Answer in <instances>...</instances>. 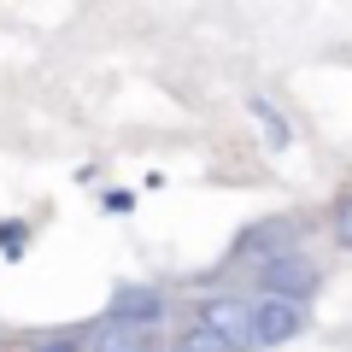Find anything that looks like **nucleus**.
I'll return each instance as SVG.
<instances>
[{
	"mask_svg": "<svg viewBox=\"0 0 352 352\" xmlns=\"http://www.w3.org/2000/svg\"><path fill=\"white\" fill-rule=\"evenodd\" d=\"M252 118H258V124H264V141H270V153H282V147H288V141H294V129L282 124V112H276V106H270V100H264V94H258V100H252Z\"/></svg>",
	"mask_w": 352,
	"mask_h": 352,
	"instance_id": "8",
	"label": "nucleus"
},
{
	"mask_svg": "<svg viewBox=\"0 0 352 352\" xmlns=\"http://www.w3.org/2000/svg\"><path fill=\"white\" fill-rule=\"evenodd\" d=\"M200 317L206 323L217 329V335L229 340V346H258V323H252V305H241V300H223V294H217V300H200Z\"/></svg>",
	"mask_w": 352,
	"mask_h": 352,
	"instance_id": "3",
	"label": "nucleus"
},
{
	"mask_svg": "<svg viewBox=\"0 0 352 352\" xmlns=\"http://www.w3.org/2000/svg\"><path fill=\"white\" fill-rule=\"evenodd\" d=\"M252 323H258V346H288V340L305 329V317H300V300L264 294V300L252 305Z\"/></svg>",
	"mask_w": 352,
	"mask_h": 352,
	"instance_id": "2",
	"label": "nucleus"
},
{
	"mask_svg": "<svg viewBox=\"0 0 352 352\" xmlns=\"http://www.w3.org/2000/svg\"><path fill=\"white\" fill-rule=\"evenodd\" d=\"M100 206H106V212H129V206H135V194H124V188H112V194H106Z\"/></svg>",
	"mask_w": 352,
	"mask_h": 352,
	"instance_id": "12",
	"label": "nucleus"
},
{
	"mask_svg": "<svg viewBox=\"0 0 352 352\" xmlns=\"http://www.w3.org/2000/svg\"><path fill=\"white\" fill-rule=\"evenodd\" d=\"M335 241L352 247V194H340V206H335Z\"/></svg>",
	"mask_w": 352,
	"mask_h": 352,
	"instance_id": "10",
	"label": "nucleus"
},
{
	"mask_svg": "<svg viewBox=\"0 0 352 352\" xmlns=\"http://www.w3.org/2000/svg\"><path fill=\"white\" fill-rule=\"evenodd\" d=\"M88 352H147V335H141V323H124V317H112L100 335L88 340Z\"/></svg>",
	"mask_w": 352,
	"mask_h": 352,
	"instance_id": "6",
	"label": "nucleus"
},
{
	"mask_svg": "<svg viewBox=\"0 0 352 352\" xmlns=\"http://www.w3.org/2000/svg\"><path fill=\"white\" fill-rule=\"evenodd\" d=\"M294 247V223L288 217H270V223H258V229H247V252L252 258H276V252H288Z\"/></svg>",
	"mask_w": 352,
	"mask_h": 352,
	"instance_id": "5",
	"label": "nucleus"
},
{
	"mask_svg": "<svg viewBox=\"0 0 352 352\" xmlns=\"http://www.w3.org/2000/svg\"><path fill=\"white\" fill-rule=\"evenodd\" d=\"M36 352H82V340H76V335H41Z\"/></svg>",
	"mask_w": 352,
	"mask_h": 352,
	"instance_id": "11",
	"label": "nucleus"
},
{
	"mask_svg": "<svg viewBox=\"0 0 352 352\" xmlns=\"http://www.w3.org/2000/svg\"><path fill=\"white\" fill-rule=\"evenodd\" d=\"M112 317H124V323H159L164 317V294H153V288H118L112 294Z\"/></svg>",
	"mask_w": 352,
	"mask_h": 352,
	"instance_id": "4",
	"label": "nucleus"
},
{
	"mask_svg": "<svg viewBox=\"0 0 352 352\" xmlns=\"http://www.w3.org/2000/svg\"><path fill=\"white\" fill-rule=\"evenodd\" d=\"M170 352H241V346H229V340L200 317L194 329H182V335H176V346H170Z\"/></svg>",
	"mask_w": 352,
	"mask_h": 352,
	"instance_id": "7",
	"label": "nucleus"
},
{
	"mask_svg": "<svg viewBox=\"0 0 352 352\" xmlns=\"http://www.w3.org/2000/svg\"><path fill=\"white\" fill-rule=\"evenodd\" d=\"M24 247H30V223L24 217H0V258H24Z\"/></svg>",
	"mask_w": 352,
	"mask_h": 352,
	"instance_id": "9",
	"label": "nucleus"
},
{
	"mask_svg": "<svg viewBox=\"0 0 352 352\" xmlns=\"http://www.w3.org/2000/svg\"><path fill=\"white\" fill-rule=\"evenodd\" d=\"M258 288L264 294H282V300H305V294L317 288V264L305 258V252H276V258L258 264Z\"/></svg>",
	"mask_w": 352,
	"mask_h": 352,
	"instance_id": "1",
	"label": "nucleus"
}]
</instances>
